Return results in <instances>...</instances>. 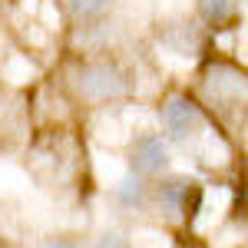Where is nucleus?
I'll use <instances>...</instances> for the list:
<instances>
[{
    "instance_id": "nucleus-1",
    "label": "nucleus",
    "mask_w": 248,
    "mask_h": 248,
    "mask_svg": "<svg viewBox=\"0 0 248 248\" xmlns=\"http://www.w3.org/2000/svg\"><path fill=\"white\" fill-rule=\"evenodd\" d=\"M70 90L93 106H106V103H119L129 96V77L126 70H119L116 63L106 60H86L70 70Z\"/></svg>"
},
{
    "instance_id": "nucleus-5",
    "label": "nucleus",
    "mask_w": 248,
    "mask_h": 248,
    "mask_svg": "<svg viewBox=\"0 0 248 248\" xmlns=\"http://www.w3.org/2000/svg\"><path fill=\"white\" fill-rule=\"evenodd\" d=\"M189 199H199V189H195L192 179L172 175V179L155 182V202H159L162 215H169V218H179V215L189 218V215H192L189 209H195V205H189Z\"/></svg>"
},
{
    "instance_id": "nucleus-4",
    "label": "nucleus",
    "mask_w": 248,
    "mask_h": 248,
    "mask_svg": "<svg viewBox=\"0 0 248 248\" xmlns=\"http://www.w3.org/2000/svg\"><path fill=\"white\" fill-rule=\"evenodd\" d=\"M129 172L142 175V179H153V175H162L169 169V139L159 133H142L129 142Z\"/></svg>"
},
{
    "instance_id": "nucleus-2",
    "label": "nucleus",
    "mask_w": 248,
    "mask_h": 248,
    "mask_svg": "<svg viewBox=\"0 0 248 248\" xmlns=\"http://www.w3.org/2000/svg\"><path fill=\"white\" fill-rule=\"evenodd\" d=\"M202 96L205 103L222 109V113H235L248 106V73L238 70L235 63L215 60L202 70Z\"/></svg>"
},
{
    "instance_id": "nucleus-6",
    "label": "nucleus",
    "mask_w": 248,
    "mask_h": 248,
    "mask_svg": "<svg viewBox=\"0 0 248 248\" xmlns=\"http://www.w3.org/2000/svg\"><path fill=\"white\" fill-rule=\"evenodd\" d=\"M113 199H116V205H123V209H129V212H142V209H146V202H149V189H146L142 175L129 172L126 179H119V182H116Z\"/></svg>"
},
{
    "instance_id": "nucleus-7",
    "label": "nucleus",
    "mask_w": 248,
    "mask_h": 248,
    "mask_svg": "<svg viewBox=\"0 0 248 248\" xmlns=\"http://www.w3.org/2000/svg\"><path fill=\"white\" fill-rule=\"evenodd\" d=\"M195 10L209 27L222 30L238 17V0H195Z\"/></svg>"
},
{
    "instance_id": "nucleus-3",
    "label": "nucleus",
    "mask_w": 248,
    "mask_h": 248,
    "mask_svg": "<svg viewBox=\"0 0 248 248\" xmlns=\"http://www.w3.org/2000/svg\"><path fill=\"white\" fill-rule=\"evenodd\" d=\"M159 123H162V136L169 142H189L192 136L202 133L205 116H202V106L192 96L175 93L159 106Z\"/></svg>"
},
{
    "instance_id": "nucleus-8",
    "label": "nucleus",
    "mask_w": 248,
    "mask_h": 248,
    "mask_svg": "<svg viewBox=\"0 0 248 248\" xmlns=\"http://www.w3.org/2000/svg\"><path fill=\"white\" fill-rule=\"evenodd\" d=\"M60 3H63V10L73 20H93L106 10L109 0H60Z\"/></svg>"
},
{
    "instance_id": "nucleus-10",
    "label": "nucleus",
    "mask_w": 248,
    "mask_h": 248,
    "mask_svg": "<svg viewBox=\"0 0 248 248\" xmlns=\"http://www.w3.org/2000/svg\"><path fill=\"white\" fill-rule=\"evenodd\" d=\"M40 248H79L77 242H70V238H46Z\"/></svg>"
},
{
    "instance_id": "nucleus-9",
    "label": "nucleus",
    "mask_w": 248,
    "mask_h": 248,
    "mask_svg": "<svg viewBox=\"0 0 248 248\" xmlns=\"http://www.w3.org/2000/svg\"><path fill=\"white\" fill-rule=\"evenodd\" d=\"M93 248H126V238H123L119 232H103V235L96 238Z\"/></svg>"
}]
</instances>
